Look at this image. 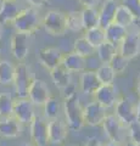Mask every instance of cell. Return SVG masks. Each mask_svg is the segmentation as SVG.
I'll use <instances>...</instances> for the list:
<instances>
[{
	"mask_svg": "<svg viewBox=\"0 0 140 146\" xmlns=\"http://www.w3.org/2000/svg\"><path fill=\"white\" fill-rule=\"evenodd\" d=\"M64 112H65L66 123L70 129L78 130L85 124L84 123V108L80 105L79 98L77 96L76 93L70 95L68 98H65Z\"/></svg>",
	"mask_w": 140,
	"mask_h": 146,
	"instance_id": "6da1fadb",
	"label": "cell"
},
{
	"mask_svg": "<svg viewBox=\"0 0 140 146\" xmlns=\"http://www.w3.org/2000/svg\"><path fill=\"white\" fill-rule=\"evenodd\" d=\"M12 25L17 32L32 34L40 28V26H43V18H40L37 7L31 6L21 10L19 16L12 22Z\"/></svg>",
	"mask_w": 140,
	"mask_h": 146,
	"instance_id": "7a4b0ae2",
	"label": "cell"
},
{
	"mask_svg": "<svg viewBox=\"0 0 140 146\" xmlns=\"http://www.w3.org/2000/svg\"><path fill=\"white\" fill-rule=\"evenodd\" d=\"M43 27L48 34L52 36H62L67 27V13H64L58 10L48 11L43 17Z\"/></svg>",
	"mask_w": 140,
	"mask_h": 146,
	"instance_id": "3957f363",
	"label": "cell"
},
{
	"mask_svg": "<svg viewBox=\"0 0 140 146\" xmlns=\"http://www.w3.org/2000/svg\"><path fill=\"white\" fill-rule=\"evenodd\" d=\"M34 78H32L29 74L28 67L23 63H20L16 66V76L13 80V86H15V93L19 98H28L29 88L32 85V82Z\"/></svg>",
	"mask_w": 140,
	"mask_h": 146,
	"instance_id": "277c9868",
	"label": "cell"
},
{
	"mask_svg": "<svg viewBox=\"0 0 140 146\" xmlns=\"http://www.w3.org/2000/svg\"><path fill=\"white\" fill-rule=\"evenodd\" d=\"M119 52L128 60H132L140 54V33L135 27L134 29H128V34L119 45Z\"/></svg>",
	"mask_w": 140,
	"mask_h": 146,
	"instance_id": "5b68a950",
	"label": "cell"
},
{
	"mask_svg": "<svg viewBox=\"0 0 140 146\" xmlns=\"http://www.w3.org/2000/svg\"><path fill=\"white\" fill-rule=\"evenodd\" d=\"M116 116L123 123L125 128H128L134 121L138 119V110L137 106L128 99H119L116 104Z\"/></svg>",
	"mask_w": 140,
	"mask_h": 146,
	"instance_id": "8992f818",
	"label": "cell"
},
{
	"mask_svg": "<svg viewBox=\"0 0 140 146\" xmlns=\"http://www.w3.org/2000/svg\"><path fill=\"white\" fill-rule=\"evenodd\" d=\"M31 33L17 32L11 38V52L13 57L19 61H23L28 56L29 44H31Z\"/></svg>",
	"mask_w": 140,
	"mask_h": 146,
	"instance_id": "52a82bcc",
	"label": "cell"
},
{
	"mask_svg": "<svg viewBox=\"0 0 140 146\" xmlns=\"http://www.w3.org/2000/svg\"><path fill=\"white\" fill-rule=\"evenodd\" d=\"M29 130L33 144L37 146H45L49 143V123L45 122L43 118L35 116L31 123Z\"/></svg>",
	"mask_w": 140,
	"mask_h": 146,
	"instance_id": "ba28073f",
	"label": "cell"
},
{
	"mask_svg": "<svg viewBox=\"0 0 140 146\" xmlns=\"http://www.w3.org/2000/svg\"><path fill=\"white\" fill-rule=\"evenodd\" d=\"M65 55L56 48H44L40 49L38 52V58L42 66L46 70L51 71L54 68L62 65Z\"/></svg>",
	"mask_w": 140,
	"mask_h": 146,
	"instance_id": "9c48e42d",
	"label": "cell"
},
{
	"mask_svg": "<svg viewBox=\"0 0 140 146\" xmlns=\"http://www.w3.org/2000/svg\"><path fill=\"white\" fill-rule=\"evenodd\" d=\"M106 107L102 106L100 102L94 101L90 102L88 106L84 107V123L92 127H96L102 124L104 119L107 117Z\"/></svg>",
	"mask_w": 140,
	"mask_h": 146,
	"instance_id": "30bf717a",
	"label": "cell"
},
{
	"mask_svg": "<svg viewBox=\"0 0 140 146\" xmlns=\"http://www.w3.org/2000/svg\"><path fill=\"white\" fill-rule=\"evenodd\" d=\"M34 104L27 98H20L15 101L13 116L19 119L22 124H31L34 119Z\"/></svg>",
	"mask_w": 140,
	"mask_h": 146,
	"instance_id": "8fae6325",
	"label": "cell"
},
{
	"mask_svg": "<svg viewBox=\"0 0 140 146\" xmlns=\"http://www.w3.org/2000/svg\"><path fill=\"white\" fill-rule=\"evenodd\" d=\"M51 98L50 90L46 83L42 79H33L32 85L29 88L28 99L37 106H44V104Z\"/></svg>",
	"mask_w": 140,
	"mask_h": 146,
	"instance_id": "7c38bea8",
	"label": "cell"
},
{
	"mask_svg": "<svg viewBox=\"0 0 140 146\" xmlns=\"http://www.w3.org/2000/svg\"><path fill=\"white\" fill-rule=\"evenodd\" d=\"M102 128L105 130V133L110 138L111 141H116V143H121L122 140V130L123 128V123L119 121V118L116 115H110L107 116L102 122Z\"/></svg>",
	"mask_w": 140,
	"mask_h": 146,
	"instance_id": "4fadbf2b",
	"label": "cell"
},
{
	"mask_svg": "<svg viewBox=\"0 0 140 146\" xmlns=\"http://www.w3.org/2000/svg\"><path fill=\"white\" fill-rule=\"evenodd\" d=\"M95 101L100 102L102 106L106 108H110L112 106H116L118 102L117 98V90L113 84H102L100 88L95 91Z\"/></svg>",
	"mask_w": 140,
	"mask_h": 146,
	"instance_id": "5bb4252c",
	"label": "cell"
},
{
	"mask_svg": "<svg viewBox=\"0 0 140 146\" xmlns=\"http://www.w3.org/2000/svg\"><path fill=\"white\" fill-rule=\"evenodd\" d=\"M67 123L58 118L49 122V143L54 145L62 144L67 136Z\"/></svg>",
	"mask_w": 140,
	"mask_h": 146,
	"instance_id": "9a60e30c",
	"label": "cell"
},
{
	"mask_svg": "<svg viewBox=\"0 0 140 146\" xmlns=\"http://www.w3.org/2000/svg\"><path fill=\"white\" fill-rule=\"evenodd\" d=\"M21 124L15 116L3 117L0 119V136L7 139L17 138L21 134Z\"/></svg>",
	"mask_w": 140,
	"mask_h": 146,
	"instance_id": "2e32d148",
	"label": "cell"
},
{
	"mask_svg": "<svg viewBox=\"0 0 140 146\" xmlns=\"http://www.w3.org/2000/svg\"><path fill=\"white\" fill-rule=\"evenodd\" d=\"M119 4H117L116 0H105L99 10L100 13V27L106 29L111 23L115 22V16L117 12Z\"/></svg>",
	"mask_w": 140,
	"mask_h": 146,
	"instance_id": "e0dca14e",
	"label": "cell"
},
{
	"mask_svg": "<svg viewBox=\"0 0 140 146\" xmlns=\"http://www.w3.org/2000/svg\"><path fill=\"white\" fill-rule=\"evenodd\" d=\"M102 85L98 77L96 71L85 70L80 76V89L84 94H95V91Z\"/></svg>",
	"mask_w": 140,
	"mask_h": 146,
	"instance_id": "ac0fdd59",
	"label": "cell"
},
{
	"mask_svg": "<svg viewBox=\"0 0 140 146\" xmlns=\"http://www.w3.org/2000/svg\"><path fill=\"white\" fill-rule=\"evenodd\" d=\"M87 61L88 58L82 56L80 54L72 51L70 54L65 55L64 61H62V65H64L67 70L72 73H79L85 71V67H87Z\"/></svg>",
	"mask_w": 140,
	"mask_h": 146,
	"instance_id": "d6986e66",
	"label": "cell"
},
{
	"mask_svg": "<svg viewBox=\"0 0 140 146\" xmlns=\"http://www.w3.org/2000/svg\"><path fill=\"white\" fill-rule=\"evenodd\" d=\"M20 12L21 9L16 0H3L0 6V22L3 25L13 22Z\"/></svg>",
	"mask_w": 140,
	"mask_h": 146,
	"instance_id": "ffe728a7",
	"label": "cell"
},
{
	"mask_svg": "<svg viewBox=\"0 0 140 146\" xmlns=\"http://www.w3.org/2000/svg\"><path fill=\"white\" fill-rule=\"evenodd\" d=\"M71 73L67 68L61 65L56 68H54V70L50 71V77L54 82V84L56 85V88H58L60 90H65L66 88H68L72 82V76Z\"/></svg>",
	"mask_w": 140,
	"mask_h": 146,
	"instance_id": "44dd1931",
	"label": "cell"
},
{
	"mask_svg": "<svg viewBox=\"0 0 140 146\" xmlns=\"http://www.w3.org/2000/svg\"><path fill=\"white\" fill-rule=\"evenodd\" d=\"M106 31V39L107 42H110L112 44H115L116 46L119 48L121 43L123 42V39L125 38V35L128 34V28L122 27L117 23H111L110 26L105 29Z\"/></svg>",
	"mask_w": 140,
	"mask_h": 146,
	"instance_id": "7402d4cb",
	"label": "cell"
},
{
	"mask_svg": "<svg viewBox=\"0 0 140 146\" xmlns=\"http://www.w3.org/2000/svg\"><path fill=\"white\" fill-rule=\"evenodd\" d=\"M84 29H92L100 26V13L96 7H84L82 10Z\"/></svg>",
	"mask_w": 140,
	"mask_h": 146,
	"instance_id": "603a6c76",
	"label": "cell"
},
{
	"mask_svg": "<svg viewBox=\"0 0 140 146\" xmlns=\"http://www.w3.org/2000/svg\"><path fill=\"white\" fill-rule=\"evenodd\" d=\"M115 23L129 29V28H132V27H134L135 17L133 16V13L130 12L127 7L121 4L118 6V9H117V12H116V16H115Z\"/></svg>",
	"mask_w": 140,
	"mask_h": 146,
	"instance_id": "cb8c5ba5",
	"label": "cell"
},
{
	"mask_svg": "<svg viewBox=\"0 0 140 146\" xmlns=\"http://www.w3.org/2000/svg\"><path fill=\"white\" fill-rule=\"evenodd\" d=\"M16 76V67L10 61H0V84H13Z\"/></svg>",
	"mask_w": 140,
	"mask_h": 146,
	"instance_id": "d4e9b609",
	"label": "cell"
},
{
	"mask_svg": "<svg viewBox=\"0 0 140 146\" xmlns=\"http://www.w3.org/2000/svg\"><path fill=\"white\" fill-rule=\"evenodd\" d=\"M118 52V46H116L115 44H112L110 42H105L101 44L100 46L96 48V54L102 63H110L112 57Z\"/></svg>",
	"mask_w": 140,
	"mask_h": 146,
	"instance_id": "484cf974",
	"label": "cell"
},
{
	"mask_svg": "<svg viewBox=\"0 0 140 146\" xmlns=\"http://www.w3.org/2000/svg\"><path fill=\"white\" fill-rule=\"evenodd\" d=\"M73 51L80 54L84 57H92L96 54V48L89 42V40L85 38V36H82V38H78L74 42L73 45Z\"/></svg>",
	"mask_w": 140,
	"mask_h": 146,
	"instance_id": "4316f807",
	"label": "cell"
},
{
	"mask_svg": "<svg viewBox=\"0 0 140 146\" xmlns=\"http://www.w3.org/2000/svg\"><path fill=\"white\" fill-rule=\"evenodd\" d=\"M84 36H85V38H87L95 48L100 46L101 44H104L105 42H107V39H106V31L104 29V28H101L100 26L95 27V28H92V29L85 31V35H84Z\"/></svg>",
	"mask_w": 140,
	"mask_h": 146,
	"instance_id": "83f0119b",
	"label": "cell"
},
{
	"mask_svg": "<svg viewBox=\"0 0 140 146\" xmlns=\"http://www.w3.org/2000/svg\"><path fill=\"white\" fill-rule=\"evenodd\" d=\"M15 100L9 94H0V117L13 116Z\"/></svg>",
	"mask_w": 140,
	"mask_h": 146,
	"instance_id": "f1b7e54d",
	"label": "cell"
},
{
	"mask_svg": "<svg viewBox=\"0 0 140 146\" xmlns=\"http://www.w3.org/2000/svg\"><path fill=\"white\" fill-rule=\"evenodd\" d=\"M67 27L72 32H80L84 29L82 11H70L67 13Z\"/></svg>",
	"mask_w": 140,
	"mask_h": 146,
	"instance_id": "f546056e",
	"label": "cell"
},
{
	"mask_svg": "<svg viewBox=\"0 0 140 146\" xmlns=\"http://www.w3.org/2000/svg\"><path fill=\"white\" fill-rule=\"evenodd\" d=\"M98 77L102 84H112L116 77V72L110 66V63H102L96 70Z\"/></svg>",
	"mask_w": 140,
	"mask_h": 146,
	"instance_id": "4dcf8cb0",
	"label": "cell"
},
{
	"mask_svg": "<svg viewBox=\"0 0 140 146\" xmlns=\"http://www.w3.org/2000/svg\"><path fill=\"white\" fill-rule=\"evenodd\" d=\"M128 63H129L128 58L125 56H123V55L118 51L113 57H112V60L110 62V66L113 68L116 74H121V73H123L125 71V68L128 67Z\"/></svg>",
	"mask_w": 140,
	"mask_h": 146,
	"instance_id": "1f68e13d",
	"label": "cell"
},
{
	"mask_svg": "<svg viewBox=\"0 0 140 146\" xmlns=\"http://www.w3.org/2000/svg\"><path fill=\"white\" fill-rule=\"evenodd\" d=\"M58 111H60V106H58L57 100L51 96L44 104V115L49 119H55L58 116Z\"/></svg>",
	"mask_w": 140,
	"mask_h": 146,
	"instance_id": "d6a6232c",
	"label": "cell"
},
{
	"mask_svg": "<svg viewBox=\"0 0 140 146\" xmlns=\"http://www.w3.org/2000/svg\"><path fill=\"white\" fill-rule=\"evenodd\" d=\"M122 5H124L133 13L135 21L140 20V0H122Z\"/></svg>",
	"mask_w": 140,
	"mask_h": 146,
	"instance_id": "836d02e7",
	"label": "cell"
},
{
	"mask_svg": "<svg viewBox=\"0 0 140 146\" xmlns=\"http://www.w3.org/2000/svg\"><path fill=\"white\" fill-rule=\"evenodd\" d=\"M129 129V136L132 141L140 145V121H134L132 124L128 127Z\"/></svg>",
	"mask_w": 140,
	"mask_h": 146,
	"instance_id": "e575fe53",
	"label": "cell"
},
{
	"mask_svg": "<svg viewBox=\"0 0 140 146\" xmlns=\"http://www.w3.org/2000/svg\"><path fill=\"white\" fill-rule=\"evenodd\" d=\"M83 7H96L99 0H78Z\"/></svg>",
	"mask_w": 140,
	"mask_h": 146,
	"instance_id": "d590c367",
	"label": "cell"
},
{
	"mask_svg": "<svg viewBox=\"0 0 140 146\" xmlns=\"http://www.w3.org/2000/svg\"><path fill=\"white\" fill-rule=\"evenodd\" d=\"M27 3L29 4L31 6H33V7H42L45 3H46V0H26Z\"/></svg>",
	"mask_w": 140,
	"mask_h": 146,
	"instance_id": "8d00e7d4",
	"label": "cell"
},
{
	"mask_svg": "<svg viewBox=\"0 0 140 146\" xmlns=\"http://www.w3.org/2000/svg\"><path fill=\"white\" fill-rule=\"evenodd\" d=\"M87 146H104V145H101L96 139H90L89 143L87 144Z\"/></svg>",
	"mask_w": 140,
	"mask_h": 146,
	"instance_id": "74e56055",
	"label": "cell"
},
{
	"mask_svg": "<svg viewBox=\"0 0 140 146\" xmlns=\"http://www.w3.org/2000/svg\"><path fill=\"white\" fill-rule=\"evenodd\" d=\"M104 146H122V145H121V143H116V141H111L110 144L104 145Z\"/></svg>",
	"mask_w": 140,
	"mask_h": 146,
	"instance_id": "f35d334b",
	"label": "cell"
},
{
	"mask_svg": "<svg viewBox=\"0 0 140 146\" xmlns=\"http://www.w3.org/2000/svg\"><path fill=\"white\" fill-rule=\"evenodd\" d=\"M134 27H135V28L138 29V32L140 33V20H137V21H135V23H134Z\"/></svg>",
	"mask_w": 140,
	"mask_h": 146,
	"instance_id": "ab89813d",
	"label": "cell"
},
{
	"mask_svg": "<svg viewBox=\"0 0 140 146\" xmlns=\"http://www.w3.org/2000/svg\"><path fill=\"white\" fill-rule=\"evenodd\" d=\"M3 34H4V25L0 22V40L3 38Z\"/></svg>",
	"mask_w": 140,
	"mask_h": 146,
	"instance_id": "60d3db41",
	"label": "cell"
},
{
	"mask_svg": "<svg viewBox=\"0 0 140 146\" xmlns=\"http://www.w3.org/2000/svg\"><path fill=\"white\" fill-rule=\"evenodd\" d=\"M124 146H140V145L137 144V143H134V141H129V143H127Z\"/></svg>",
	"mask_w": 140,
	"mask_h": 146,
	"instance_id": "b9f144b4",
	"label": "cell"
},
{
	"mask_svg": "<svg viewBox=\"0 0 140 146\" xmlns=\"http://www.w3.org/2000/svg\"><path fill=\"white\" fill-rule=\"evenodd\" d=\"M137 110H138V121H140V101L137 105Z\"/></svg>",
	"mask_w": 140,
	"mask_h": 146,
	"instance_id": "7bdbcfd3",
	"label": "cell"
},
{
	"mask_svg": "<svg viewBox=\"0 0 140 146\" xmlns=\"http://www.w3.org/2000/svg\"><path fill=\"white\" fill-rule=\"evenodd\" d=\"M21 146H37L35 144H28V143H26V144H22Z\"/></svg>",
	"mask_w": 140,
	"mask_h": 146,
	"instance_id": "ee69618b",
	"label": "cell"
},
{
	"mask_svg": "<svg viewBox=\"0 0 140 146\" xmlns=\"http://www.w3.org/2000/svg\"><path fill=\"white\" fill-rule=\"evenodd\" d=\"M138 93L140 95V79H139V83H138Z\"/></svg>",
	"mask_w": 140,
	"mask_h": 146,
	"instance_id": "f6af8a7d",
	"label": "cell"
},
{
	"mask_svg": "<svg viewBox=\"0 0 140 146\" xmlns=\"http://www.w3.org/2000/svg\"><path fill=\"white\" fill-rule=\"evenodd\" d=\"M65 146H74V145H65Z\"/></svg>",
	"mask_w": 140,
	"mask_h": 146,
	"instance_id": "bcb514c9",
	"label": "cell"
},
{
	"mask_svg": "<svg viewBox=\"0 0 140 146\" xmlns=\"http://www.w3.org/2000/svg\"><path fill=\"white\" fill-rule=\"evenodd\" d=\"M0 119H1V118H0Z\"/></svg>",
	"mask_w": 140,
	"mask_h": 146,
	"instance_id": "7dc6e473",
	"label": "cell"
}]
</instances>
